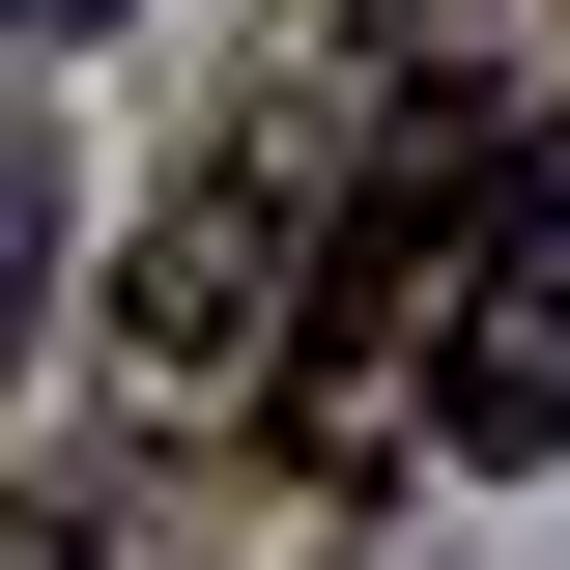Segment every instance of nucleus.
<instances>
[{"instance_id":"obj_1","label":"nucleus","mask_w":570,"mask_h":570,"mask_svg":"<svg viewBox=\"0 0 570 570\" xmlns=\"http://www.w3.org/2000/svg\"><path fill=\"white\" fill-rule=\"evenodd\" d=\"M400 115H428V58H285L257 115L171 171V228L115 257V371H142V400H257V371H285V314H314V257L371 228Z\"/></svg>"},{"instance_id":"obj_2","label":"nucleus","mask_w":570,"mask_h":570,"mask_svg":"<svg viewBox=\"0 0 570 570\" xmlns=\"http://www.w3.org/2000/svg\"><path fill=\"white\" fill-rule=\"evenodd\" d=\"M428 428L456 456H570V115L485 171V228H456V371H428Z\"/></svg>"}]
</instances>
